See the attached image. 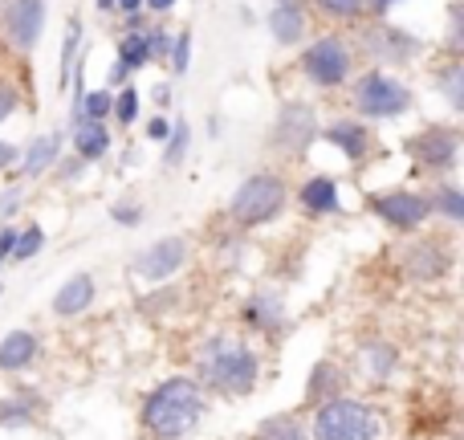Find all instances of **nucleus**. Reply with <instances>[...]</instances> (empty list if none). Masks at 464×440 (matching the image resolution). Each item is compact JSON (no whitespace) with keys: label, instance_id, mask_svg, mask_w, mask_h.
Here are the masks:
<instances>
[{"label":"nucleus","instance_id":"obj_1","mask_svg":"<svg viewBox=\"0 0 464 440\" xmlns=\"http://www.w3.org/2000/svg\"><path fill=\"white\" fill-rule=\"evenodd\" d=\"M208 412V392L192 376H171L143 400V433L151 440H188Z\"/></svg>","mask_w":464,"mask_h":440},{"label":"nucleus","instance_id":"obj_2","mask_svg":"<svg viewBox=\"0 0 464 440\" xmlns=\"http://www.w3.org/2000/svg\"><path fill=\"white\" fill-rule=\"evenodd\" d=\"M261 379V355L240 335H212L196 351V384L217 396H248Z\"/></svg>","mask_w":464,"mask_h":440},{"label":"nucleus","instance_id":"obj_3","mask_svg":"<svg viewBox=\"0 0 464 440\" xmlns=\"http://www.w3.org/2000/svg\"><path fill=\"white\" fill-rule=\"evenodd\" d=\"M310 440H383V420L375 408L343 392L314 404Z\"/></svg>","mask_w":464,"mask_h":440},{"label":"nucleus","instance_id":"obj_4","mask_svg":"<svg viewBox=\"0 0 464 440\" xmlns=\"http://www.w3.org/2000/svg\"><path fill=\"white\" fill-rule=\"evenodd\" d=\"M289 204V188L281 176H273V171H256V176H248L245 184L232 192L228 200V217L240 224V229H261V224L277 220L281 212H285Z\"/></svg>","mask_w":464,"mask_h":440},{"label":"nucleus","instance_id":"obj_5","mask_svg":"<svg viewBox=\"0 0 464 440\" xmlns=\"http://www.w3.org/2000/svg\"><path fill=\"white\" fill-rule=\"evenodd\" d=\"M411 103H416L411 90L383 70H367L354 82V111L362 119H400V114L411 111Z\"/></svg>","mask_w":464,"mask_h":440},{"label":"nucleus","instance_id":"obj_6","mask_svg":"<svg viewBox=\"0 0 464 440\" xmlns=\"http://www.w3.org/2000/svg\"><path fill=\"white\" fill-rule=\"evenodd\" d=\"M302 73H305V82H314V86H322V90L343 86V82L351 78V45H346V37L326 33V37H318L314 45H305Z\"/></svg>","mask_w":464,"mask_h":440},{"label":"nucleus","instance_id":"obj_7","mask_svg":"<svg viewBox=\"0 0 464 440\" xmlns=\"http://www.w3.org/2000/svg\"><path fill=\"white\" fill-rule=\"evenodd\" d=\"M318 111H314L310 103H285L277 111V119H273V131H269V147H277V152L285 155H305L314 147V139H318Z\"/></svg>","mask_w":464,"mask_h":440},{"label":"nucleus","instance_id":"obj_8","mask_svg":"<svg viewBox=\"0 0 464 440\" xmlns=\"http://www.w3.org/2000/svg\"><path fill=\"white\" fill-rule=\"evenodd\" d=\"M362 49H367L375 62H387V65H408L424 54V41L416 33L400 29V24H387V21H375L367 33H362Z\"/></svg>","mask_w":464,"mask_h":440},{"label":"nucleus","instance_id":"obj_9","mask_svg":"<svg viewBox=\"0 0 464 440\" xmlns=\"http://www.w3.org/2000/svg\"><path fill=\"white\" fill-rule=\"evenodd\" d=\"M184 265H188V240L184 237H160L147 249H139L135 261H130V273L143 281H171Z\"/></svg>","mask_w":464,"mask_h":440},{"label":"nucleus","instance_id":"obj_10","mask_svg":"<svg viewBox=\"0 0 464 440\" xmlns=\"http://www.w3.org/2000/svg\"><path fill=\"white\" fill-rule=\"evenodd\" d=\"M45 29V0H8L5 16H0V33L16 54H33Z\"/></svg>","mask_w":464,"mask_h":440},{"label":"nucleus","instance_id":"obj_11","mask_svg":"<svg viewBox=\"0 0 464 440\" xmlns=\"http://www.w3.org/2000/svg\"><path fill=\"white\" fill-rule=\"evenodd\" d=\"M371 212H375L379 220L387 224V229L395 232H416L420 224H424L428 217H432V204H428V196H416V192H379L371 196Z\"/></svg>","mask_w":464,"mask_h":440},{"label":"nucleus","instance_id":"obj_12","mask_svg":"<svg viewBox=\"0 0 464 440\" xmlns=\"http://www.w3.org/2000/svg\"><path fill=\"white\" fill-rule=\"evenodd\" d=\"M408 155L424 171H452L460 155V135L452 127H428L408 139Z\"/></svg>","mask_w":464,"mask_h":440},{"label":"nucleus","instance_id":"obj_13","mask_svg":"<svg viewBox=\"0 0 464 440\" xmlns=\"http://www.w3.org/2000/svg\"><path fill=\"white\" fill-rule=\"evenodd\" d=\"M452 269V253L440 240H416V245L403 249V273L411 281H440Z\"/></svg>","mask_w":464,"mask_h":440},{"label":"nucleus","instance_id":"obj_14","mask_svg":"<svg viewBox=\"0 0 464 440\" xmlns=\"http://www.w3.org/2000/svg\"><path fill=\"white\" fill-rule=\"evenodd\" d=\"M245 322L253 330H261V335H281L285 322H289L281 294H273V289H256V294L245 302Z\"/></svg>","mask_w":464,"mask_h":440},{"label":"nucleus","instance_id":"obj_15","mask_svg":"<svg viewBox=\"0 0 464 440\" xmlns=\"http://www.w3.org/2000/svg\"><path fill=\"white\" fill-rule=\"evenodd\" d=\"M371 131H367V122H359V119H338V122H330L326 127V143L330 147H338V152L346 155L351 163H359V160H367L371 155Z\"/></svg>","mask_w":464,"mask_h":440},{"label":"nucleus","instance_id":"obj_16","mask_svg":"<svg viewBox=\"0 0 464 440\" xmlns=\"http://www.w3.org/2000/svg\"><path fill=\"white\" fill-rule=\"evenodd\" d=\"M94 294H98L94 273H73V278L53 294V314L57 318H78V314L90 310Z\"/></svg>","mask_w":464,"mask_h":440},{"label":"nucleus","instance_id":"obj_17","mask_svg":"<svg viewBox=\"0 0 464 440\" xmlns=\"http://www.w3.org/2000/svg\"><path fill=\"white\" fill-rule=\"evenodd\" d=\"M297 200H302V209L314 212V217H330V212L343 209V196H338L334 176H310L302 184V192H297Z\"/></svg>","mask_w":464,"mask_h":440},{"label":"nucleus","instance_id":"obj_18","mask_svg":"<svg viewBox=\"0 0 464 440\" xmlns=\"http://www.w3.org/2000/svg\"><path fill=\"white\" fill-rule=\"evenodd\" d=\"M41 355V343L33 330H13L0 338V371H24L33 367Z\"/></svg>","mask_w":464,"mask_h":440},{"label":"nucleus","instance_id":"obj_19","mask_svg":"<svg viewBox=\"0 0 464 440\" xmlns=\"http://www.w3.org/2000/svg\"><path fill=\"white\" fill-rule=\"evenodd\" d=\"M265 24H269L273 41L277 45H297V41L305 37V8L302 5H273L269 16H265Z\"/></svg>","mask_w":464,"mask_h":440},{"label":"nucleus","instance_id":"obj_20","mask_svg":"<svg viewBox=\"0 0 464 440\" xmlns=\"http://www.w3.org/2000/svg\"><path fill=\"white\" fill-rule=\"evenodd\" d=\"M73 152L86 163L106 160V152H111V131H106V122H94V119L73 122Z\"/></svg>","mask_w":464,"mask_h":440},{"label":"nucleus","instance_id":"obj_21","mask_svg":"<svg viewBox=\"0 0 464 440\" xmlns=\"http://www.w3.org/2000/svg\"><path fill=\"white\" fill-rule=\"evenodd\" d=\"M343 387H346L343 367L330 359H318L310 367V379H305V404H322L330 396H343Z\"/></svg>","mask_w":464,"mask_h":440},{"label":"nucleus","instance_id":"obj_22","mask_svg":"<svg viewBox=\"0 0 464 440\" xmlns=\"http://www.w3.org/2000/svg\"><path fill=\"white\" fill-rule=\"evenodd\" d=\"M359 363H362V376L367 379H379V384H383V379H392L395 371H400V351H395L392 343H367L359 351Z\"/></svg>","mask_w":464,"mask_h":440},{"label":"nucleus","instance_id":"obj_23","mask_svg":"<svg viewBox=\"0 0 464 440\" xmlns=\"http://www.w3.org/2000/svg\"><path fill=\"white\" fill-rule=\"evenodd\" d=\"M57 155H62V135H41V139H33L29 152H24V160H21V176H24V180H37L41 171L53 168Z\"/></svg>","mask_w":464,"mask_h":440},{"label":"nucleus","instance_id":"obj_24","mask_svg":"<svg viewBox=\"0 0 464 440\" xmlns=\"http://www.w3.org/2000/svg\"><path fill=\"white\" fill-rule=\"evenodd\" d=\"M253 440H310V425L294 412H281V416H269L256 425Z\"/></svg>","mask_w":464,"mask_h":440},{"label":"nucleus","instance_id":"obj_25","mask_svg":"<svg viewBox=\"0 0 464 440\" xmlns=\"http://www.w3.org/2000/svg\"><path fill=\"white\" fill-rule=\"evenodd\" d=\"M119 62L127 70H143L151 62V37H147V29H127V37L119 41Z\"/></svg>","mask_w":464,"mask_h":440},{"label":"nucleus","instance_id":"obj_26","mask_svg":"<svg viewBox=\"0 0 464 440\" xmlns=\"http://www.w3.org/2000/svg\"><path fill=\"white\" fill-rule=\"evenodd\" d=\"M37 416V396H29V392H21V396H5L0 400V428H21V425H29V420Z\"/></svg>","mask_w":464,"mask_h":440},{"label":"nucleus","instance_id":"obj_27","mask_svg":"<svg viewBox=\"0 0 464 440\" xmlns=\"http://www.w3.org/2000/svg\"><path fill=\"white\" fill-rule=\"evenodd\" d=\"M188 147H192V127H188V119H176V127L163 139V168H179Z\"/></svg>","mask_w":464,"mask_h":440},{"label":"nucleus","instance_id":"obj_28","mask_svg":"<svg viewBox=\"0 0 464 440\" xmlns=\"http://www.w3.org/2000/svg\"><path fill=\"white\" fill-rule=\"evenodd\" d=\"M436 90L449 98L452 111H464V65L460 62H449L440 73H436Z\"/></svg>","mask_w":464,"mask_h":440},{"label":"nucleus","instance_id":"obj_29","mask_svg":"<svg viewBox=\"0 0 464 440\" xmlns=\"http://www.w3.org/2000/svg\"><path fill=\"white\" fill-rule=\"evenodd\" d=\"M111 103H114L111 90H90V94H82V103H78V111L70 114V122H78V119L106 122V119H111Z\"/></svg>","mask_w":464,"mask_h":440},{"label":"nucleus","instance_id":"obj_30","mask_svg":"<svg viewBox=\"0 0 464 440\" xmlns=\"http://www.w3.org/2000/svg\"><path fill=\"white\" fill-rule=\"evenodd\" d=\"M428 204H432V212H440V217H449L452 224L464 220V192L457 184H440L432 196H428Z\"/></svg>","mask_w":464,"mask_h":440},{"label":"nucleus","instance_id":"obj_31","mask_svg":"<svg viewBox=\"0 0 464 440\" xmlns=\"http://www.w3.org/2000/svg\"><path fill=\"white\" fill-rule=\"evenodd\" d=\"M82 45V21L78 16H70V24H65V41H62V73H57V86H70V73H73V54H78Z\"/></svg>","mask_w":464,"mask_h":440},{"label":"nucleus","instance_id":"obj_32","mask_svg":"<svg viewBox=\"0 0 464 440\" xmlns=\"http://www.w3.org/2000/svg\"><path fill=\"white\" fill-rule=\"evenodd\" d=\"M41 249H45V232H41V224H29L24 232H16L8 261H29V257H37Z\"/></svg>","mask_w":464,"mask_h":440},{"label":"nucleus","instance_id":"obj_33","mask_svg":"<svg viewBox=\"0 0 464 440\" xmlns=\"http://www.w3.org/2000/svg\"><path fill=\"white\" fill-rule=\"evenodd\" d=\"M314 8L330 21H359L362 16V0H314Z\"/></svg>","mask_w":464,"mask_h":440},{"label":"nucleus","instance_id":"obj_34","mask_svg":"<svg viewBox=\"0 0 464 440\" xmlns=\"http://www.w3.org/2000/svg\"><path fill=\"white\" fill-rule=\"evenodd\" d=\"M111 114L122 122V127H130V122L139 119V90H135V86H127V90H122V94H114Z\"/></svg>","mask_w":464,"mask_h":440},{"label":"nucleus","instance_id":"obj_35","mask_svg":"<svg viewBox=\"0 0 464 440\" xmlns=\"http://www.w3.org/2000/svg\"><path fill=\"white\" fill-rule=\"evenodd\" d=\"M168 62H171V73H188V65H192V33H176L171 37Z\"/></svg>","mask_w":464,"mask_h":440},{"label":"nucleus","instance_id":"obj_36","mask_svg":"<svg viewBox=\"0 0 464 440\" xmlns=\"http://www.w3.org/2000/svg\"><path fill=\"white\" fill-rule=\"evenodd\" d=\"M460 45H464V8L452 5L449 8V54L460 57Z\"/></svg>","mask_w":464,"mask_h":440},{"label":"nucleus","instance_id":"obj_37","mask_svg":"<svg viewBox=\"0 0 464 440\" xmlns=\"http://www.w3.org/2000/svg\"><path fill=\"white\" fill-rule=\"evenodd\" d=\"M176 302H179V289H176V286H168V289H160V294L143 298V302H139V306H143L147 314H163V310H168V306H171V310H176Z\"/></svg>","mask_w":464,"mask_h":440},{"label":"nucleus","instance_id":"obj_38","mask_svg":"<svg viewBox=\"0 0 464 440\" xmlns=\"http://www.w3.org/2000/svg\"><path fill=\"white\" fill-rule=\"evenodd\" d=\"M111 217L119 224H127V229H139V224H143V209H139V204H130V200H122V204H114V209H111Z\"/></svg>","mask_w":464,"mask_h":440},{"label":"nucleus","instance_id":"obj_39","mask_svg":"<svg viewBox=\"0 0 464 440\" xmlns=\"http://www.w3.org/2000/svg\"><path fill=\"white\" fill-rule=\"evenodd\" d=\"M16 106H21V94H16V90L8 86V82H0V122H5L8 114L16 111Z\"/></svg>","mask_w":464,"mask_h":440},{"label":"nucleus","instance_id":"obj_40","mask_svg":"<svg viewBox=\"0 0 464 440\" xmlns=\"http://www.w3.org/2000/svg\"><path fill=\"white\" fill-rule=\"evenodd\" d=\"M16 209H21V188L13 184V188H5V192H0V220H8Z\"/></svg>","mask_w":464,"mask_h":440},{"label":"nucleus","instance_id":"obj_41","mask_svg":"<svg viewBox=\"0 0 464 440\" xmlns=\"http://www.w3.org/2000/svg\"><path fill=\"white\" fill-rule=\"evenodd\" d=\"M147 37H151V57H168V49H171V33H163V29H147Z\"/></svg>","mask_w":464,"mask_h":440},{"label":"nucleus","instance_id":"obj_42","mask_svg":"<svg viewBox=\"0 0 464 440\" xmlns=\"http://www.w3.org/2000/svg\"><path fill=\"white\" fill-rule=\"evenodd\" d=\"M395 8V0H362V13L367 16H375V21H383L387 13Z\"/></svg>","mask_w":464,"mask_h":440},{"label":"nucleus","instance_id":"obj_43","mask_svg":"<svg viewBox=\"0 0 464 440\" xmlns=\"http://www.w3.org/2000/svg\"><path fill=\"white\" fill-rule=\"evenodd\" d=\"M168 131H171V122L163 119V114H155V119H147V139H168Z\"/></svg>","mask_w":464,"mask_h":440},{"label":"nucleus","instance_id":"obj_44","mask_svg":"<svg viewBox=\"0 0 464 440\" xmlns=\"http://www.w3.org/2000/svg\"><path fill=\"white\" fill-rule=\"evenodd\" d=\"M13 240H16V229L13 224H5V229H0V269H5L8 253H13Z\"/></svg>","mask_w":464,"mask_h":440},{"label":"nucleus","instance_id":"obj_45","mask_svg":"<svg viewBox=\"0 0 464 440\" xmlns=\"http://www.w3.org/2000/svg\"><path fill=\"white\" fill-rule=\"evenodd\" d=\"M82 168H86V160H78V155H73V160H65L62 163V180H78Z\"/></svg>","mask_w":464,"mask_h":440},{"label":"nucleus","instance_id":"obj_46","mask_svg":"<svg viewBox=\"0 0 464 440\" xmlns=\"http://www.w3.org/2000/svg\"><path fill=\"white\" fill-rule=\"evenodd\" d=\"M16 155H21V152H16L13 143H5V139H0V171H8V168H13V160H16Z\"/></svg>","mask_w":464,"mask_h":440},{"label":"nucleus","instance_id":"obj_47","mask_svg":"<svg viewBox=\"0 0 464 440\" xmlns=\"http://www.w3.org/2000/svg\"><path fill=\"white\" fill-rule=\"evenodd\" d=\"M114 13H143V0H114Z\"/></svg>","mask_w":464,"mask_h":440},{"label":"nucleus","instance_id":"obj_48","mask_svg":"<svg viewBox=\"0 0 464 440\" xmlns=\"http://www.w3.org/2000/svg\"><path fill=\"white\" fill-rule=\"evenodd\" d=\"M143 8H151V13H171L176 0H143Z\"/></svg>","mask_w":464,"mask_h":440},{"label":"nucleus","instance_id":"obj_49","mask_svg":"<svg viewBox=\"0 0 464 440\" xmlns=\"http://www.w3.org/2000/svg\"><path fill=\"white\" fill-rule=\"evenodd\" d=\"M130 78V70H127V65H122V62H114V70H111V82H114V86H119V82H127Z\"/></svg>","mask_w":464,"mask_h":440},{"label":"nucleus","instance_id":"obj_50","mask_svg":"<svg viewBox=\"0 0 464 440\" xmlns=\"http://www.w3.org/2000/svg\"><path fill=\"white\" fill-rule=\"evenodd\" d=\"M168 94H171L168 82H163V86H155V103H168Z\"/></svg>","mask_w":464,"mask_h":440},{"label":"nucleus","instance_id":"obj_51","mask_svg":"<svg viewBox=\"0 0 464 440\" xmlns=\"http://www.w3.org/2000/svg\"><path fill=\"white\" fill-rule=\"evenodd\" d=\"M98 13H114V0H98Z\"/></svg>","mask_w":464,"mask_h":440},{"label":"nucleus","instance_id":"obj_52","mask_svg":"<svg viewBox=\"0 0 464 440\" xmlns=\"http://www.w3.org/2000/svg\"><path fill=\"white\" fill-rule=\"evenodd\" d=\"M277 5H305V0H277Z\"/></svg>","mask_w":464,"mask_h":440}]
</instances>
